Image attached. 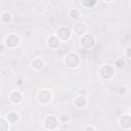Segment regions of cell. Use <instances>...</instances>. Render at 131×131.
Returning <instances> with one entry per match:
<instances>
[{
	"label": "cell",
	"mask_w": 131,
	"mask_h": 131,
	"mask_svg": "<svg viewBox=\"0 0 131 131\" xmlns=\"http://www.w3.org/2000/svg\"><path fill=\"white\" fill-rule=\"evenodd\" d=\"M80 44H81V46H83L86 49L92 48L94 46V44H95V38L92 35L86 34V35L82 36V38L80 40Z\"/></svg>",
	"instance_id": "3"
},
{
	"label": "cell",
	"mask_w": 131,
	"mask_h": 131,
	"mask_svg": "<svg viewBox=\"0 0 131 131\" xmlns=\"http://www.w3.org/2000/svg\"><path fill=\"white\" fill-rule=\"evenodd\" d=\"M130 116H131V108H130Z\"/></svg>",
	"instance_id": "29"
},
{
	"label": "cell",
	"mask_w": 131,
	"mask_h": 131,
	"mask_svg": "<svg viewBox=\"0 0 131 131\" xmlns=\"http://www.w3.org/2000/svg\"><path fill=\"white\" fill-rule=\"evenodd\" d=\"M79 95H80V96H86V95H87V91H85V90L83 89V90L79 91Z\"/></svg>",
	"instance_id": "26"
},
{
	"label": "cell",
	"mask_w": 131,
	"mask_h": 131,
	"mask_svg": "<svg viewBox=\"0 0 131 131\" xmlns=\"http://www.w3.org/2000/svg\"><path fill=\"white\" fill-rule=\"evenodd\" d=\"M14 53H15L17 56H21V55L24 54V49H23L21 47H16V48L14 49Z\"/></svg>",
	"instance_id": "22"
},
{
	"label": "cell",
	"mask_w": 131,
	"mask_h": 131,
	"mask_svg": "<svg viewBox=\"0 0 131 131\" xmlns=\"http://www.w3.org/2000/svg\"><path fill=\"white\" fill-rule=\"evenodd\" d=\"M64 63L68 68L70 69H75L79 66L80 63V58H79V55L75 52H70L67 54L66 58H64Z\"/></svg>",
	"instance_id": "1"
},
{
	"label": "cell",
	"mask_w": 131,
	"mask_h": 131,
	"mask_svg": "<svg viewBox=\"0 0 131 131\" xmlns=\"http://www.w3.org/2000/svg\"><path fill=\"white\" fill-rule=\"evenodd\" d=\"M37 98H38V101L42 104H46L48 103L51 98H52V94L49 90L47 89H42L38 92V95H37Z\"/></svg>",
	"instance_id": "2"
},
{
	"label": "cell",
	"mask_w": 131,
	"mask_h": 131,
	"mask_svg": "<svg viewBox=\"0 0 131 131\" xmlns=\"http://www.w3.org/2000/svg\"><path fill=\"white\" fill-rule=\"evenodd\" d=\"M95 4H96V1H92V2H88V1H81V5H83V6L87 7V8H89V7H91V6L95 5Z\"/></svg>",
	"instance_id": "19"
},
{
	"label": "cell",
	"mask_w": 131,
	"mask_h": 131,
	"mask_svg": "<svg viewBox=\"0 0 131 131\" xmlns=\"http://www.w3.org/2000/svg\"><path fill=\"white\" fill-rule=\"evenodd\" d=\"M79 14H80V12H79V10L76 9V8L71 9V10L69 11V16H70L71 19H76V18L79 16Z\"/></svg>",
	"instance_id": "16"
},
{
	"label": "cell",
	"mask_w": 131,
	"mask_h": 131,
	"mask_svg": "<svg viewBox=\"0 0 131 131\" xmlns=\"http://www.w3.org/2000/svg\"><path fill=\"white\" fill-rule=\"evenodd\" d=\"M47 44H48V46H49L50 48L55 49V48H57V47L59 46L60 41H59V39H58L56 36H50V37L48 38V40H47Z\"/></svg>",
	"instance_id": "10"
},
{
	"label": "cell",
	"mask_w": 131,
	"mask_h": 131,
	"mask_svg": "<svg viewBox=\"0 0 131 131\" xmlns=\"http://www.w3.org/2000/svg\"><path fill=\"white\" fill-rule=\"evenodd\" d=\"M6 122H5V118H2L1 119V131H8V126L6 127Z\"/></svg>",
	"instance_id": "21"
},
{
	"label": "cell",
	"mask_w": 131,
	"mask_h": 131,
	"mask_svg": "<svg viewBox=\"0 0 131 131\" xmlns=\"http://www.w3.org/2000/svg\"><path fill=\"white\" fill-rule=\"evenodd\" d=\"M124 66H125V61L123 60V58H120V59H118V60L116 61V67H117L118 69H122Z\"/></svg>",
	"instance_id": "20"
},
{
	"label": "cell",
	"mask_w": 131,
	"mask_h": 131,
	"mask_svg": "<svg viewBox=\"0 0 131 131\" xmlns=\"http://www.w3.org/2000/svg\"><path fill=\"white\" fill-rule=\"evenodd\" d=\"M31 64H32V68H33L34 70L39 71V70H41V69L44 67V61H43L41 58L37 57V58H35V59L32 60Z\"/></svg>",
	"instance_id": "13"
},
{
	"label": "cell",
	"mask_w": 131,
	"mask_h": 131,
	"mask_svg": "<svg viewBox=\"0 0 131 131\" xmlns=\"http://www.w3.org/2000/svg\"><path fill=\"white\" fill-rule=\"evenodd\" d=\"M6 119H7V121H8L9 123L14 124V123H16V122L18 121V115H17L16 113H14V112H11V113H9V114L7 115Z\"/></svg>",
	"instance_id": "14"
},
{
	"label": "cell",
	"mask_w": 131,
	"mask_h": 131,
	"mask_svg": "<svg viewBox=\"0 0 131 131\" xmlns=\"http://www.w3.org/2000/svg\"><path fill=\"white\" fill-rule=\"evenodd\" d=\"M17 84H18V85H21V84H23V80H21V79H19V80L17 81Z\"/></svg>",
	"instance_id": "27"
},
{
	"label": "cell",
	"mask_w": 131,
	"mask_h": 131,
	"mask_svg": "<svg viewBox=\"0 0 131 131\" xmlns=\"http://www.w3.org/2000/svg\"><path fill=\"white\" fill-rule=\"evenodd\" d=\"M114 74H115V70L112 66L110 64H105L103 67H101L100 69V75L103 79L105 80H110L114 77Z\"/></svg>",
	"instance_id": "5"
},
{
	"label": "cell",
	"mask_w": 131,
	"mask_h": 131,
	"mask_svg": "<svg viewBox=\"0 0 131 131\" xmlns=\"http://www.w3.org/2000/svg\"><path fill=\"white\" fill-rule=\"evenodd\" d=\"M36 9L39 13H43L45 10H46V5L44 2H38L36 4Z\"/></svg>",
	"instance_id": "15"
},
{
	"label": "cell",
	"mask_w": 131,
	"mask_h": 131,
	"mask_svg": "<svg viewBox=\"0 0 131 131\" xmlns=\"http://www.w3.org/2000/svg\"><path fill=\"white\" fill-rule=\"evenodd\" d=\"M74 31L77 35L79 36H84L86 35V32H87V26L84 24V23H76L75 26H74Z\"/></svg>",
	"instance_id": "9"
},
{
	"label": "cell",
	"mask_w": 131,
	"mask_h": 131,
	"mask_svg": "<svg viewBox=\"0 0 131 131\" xmlns=\"http://www.w3.org/2000/svg\"><path fill=\"white\" fill-rule=\"evenodd\" d=\"M59 121H60L61 123H68V122H69V117H68L67 115H61V116L59 117Z\"/></svg>",
	"instance_id": "23"
},
{
	"label": "cell",
	"mask_w": 131,
	"mask_h": 131,
	"mask_svg": "<svg viewBox=\"0 0 131 131\" xmlns=\"http://www.w3.org/2000/svg\"><path fill=\"white\" fill-rule=\"evenodd\" d=\"M5 43L8 47H12V48H16L18 43H19V38L16 36V35H9L6 37V40H5Z\"/></svg>",
	"instance_id": "7"
},
{
	"label": "cell",
	"mask_w": 131,
	"mask_h": 131,
	"mask_svg": "<svg viewBox=\"0 0 131 131\" xmlns=\"http://www.w3.org/2000/svg\"><path fill=\"white\" fill-rule=\"evenodd\" d=\"M126 55L131 58V47H128V48L126 49Z\"/></svg>",
	"instance_id": "25"
},
{
	"label": "cell",
	"mask_w": 131,
	"mask_h": 131,
	"mask_svg": "<svg viewBox=\"0 0 131 131\" xmlns=\"http://www.w3.org/2000/svg\"><path fill=\"white\" fill-rule=\"evenodd\" d=\"M117 91H118L119 94H121V95H125V94L128 92V89H127L125 86H120V87L117 88Z\"/></svg>",
	"instance_id": "18"
},
{
	"label": "cell",
	"mask_w": 131,
	"mask_h": 131,
	"mask_svg": "<svg viewBox=\"0 0 131 131\" xmlns=\"http://www.w3.org/2000/svg\"><path fill=\"white\" fill-rule=\"evenodd\" d=\"M9 98L13 103H19L23 100V95L19 91H13V92H11Z\"/></svg>",
	"instance_id": "11"
},
{
	"label": "cell",
	"mask_w": 131,
	"mask_h": 131,
	"mask_svg": "<svg viewBox=\"0 0 131 131\" xmlns=\"http://www.w3.org/2000/svg\"><path fill=\"white\" fill-rule=\"evenodd\" d=\"M87 104V99L85 96H78L76 99H75V105L78 107V108H83L85 107Z\"/></svg>",
	"instance_id": "12"
},
{
	"label": "cell",
	"mask_w": 131,
	"mask_h": 131,
	"mask_svg": "<svg viewBox=\"0 0 131 131\" xmlns=\"http://www.w3.org/2000/svg\"><path fill=\"white\" fill-rule=\"evenodd\" d=\"M85 131H95V128L91 125H88V126L85 127Z\"/></svg>",
	"instance_id": "24"
},
{
	"label": "cell",
	"mask_w": 131,
	"mask_h": 131,
	"mask_svg": "<svg viewBox=\"0 0 131 131\" xmlns=\"http://www.w3.org/2000/svg\"><path fill=\"white\" fill-rule=\"evenodd\" d=\"M43 125L46 129H55L57 126V118H55L54 116H47L43 121Z\"/></svg>",
	"instance_id": "6"
},
{
	"label": "cell",
	"mask_w": 131,
	"mask_h": 131,
	"mask_svg": "<svg viewBox=\"0 0 131 131\" xmlns=\"http://www.w3.org/2000/svg\"><path fill=\"white\" fill-rule=\"evenodd\" d=\"M59 131H67V130H63V129H61V130H59Z\"/></svg>",
	"instance_id": "28"
},
{
	"label": "cell",
	"mask_w": 131,
	"mask_h": 131,
	"mask_svg": "<svg viewBox=\"0 0 131 131\" xmlns=\"http://www.w3.org/2000/svg\"><path fill=\"white\" fill-rule=\"evenodd\" d=\"M1 18H2V20H3L4 23H8V21H10V19H11V14L8 13V12H4V13L2 14Z\"/></svg>",
	"instance_id": "17"
},
{
	"label": "cell",
	"mask_w": 131,
	"mask_h": 131,
	"mask_svg": "<svg viewBox=\"0 0 131 131\" xmlns=\"http://www.w3.org/2000/svg\"><path fill=\"white\" fill-rule=\"evenodd\" d=\"M119 123H120V126L124 129H130L131 128V116L126 114V115H123L120 120H119Z\"/></svg>",
	"instance_id": "8"
},
{
	"label": "cell",
	"mask_w": 131,
	"mask_h": 131,
	"mask_svg": "<svg viewBox=\"0 0 131 131\" xmlns=\"http://www.w3.org/2000/svg\"><path fill=\"white\" fill-rule=\"evenodd\" d=\"M71 30L68 27H61L56 31V37L59 39L60 42L68 41L71 38Z\"/></svg>",
	"instance_id": "4"
}]
</instances>
